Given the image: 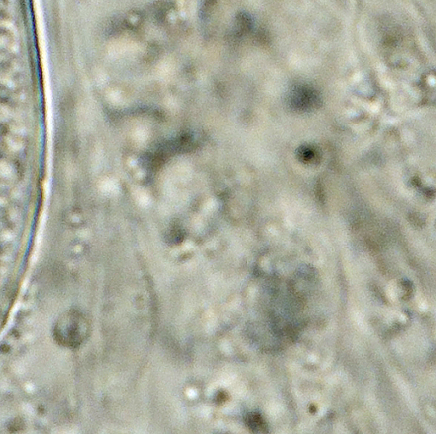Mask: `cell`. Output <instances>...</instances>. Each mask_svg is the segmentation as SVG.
I'll list each match as a JSON object with an SVG mask.
<instances>
[{
	"instance_id": "6da1fadb",
	"label": "cell",
	"mask_w": 436,
	"mask_h": 434,
	"mask_svg": "<svg viewBox=\"0 0 436 434\" xmlns=\"http://www.w3.org/2000/svg\"><path fill=\"white\" fill-rule=\"evenodd\" d=\"M249 428L255 432H265L267 429L266 422L263 420L260 414L250 413L246 416L245 419Z\"/></svg>"
}]
</instances>
